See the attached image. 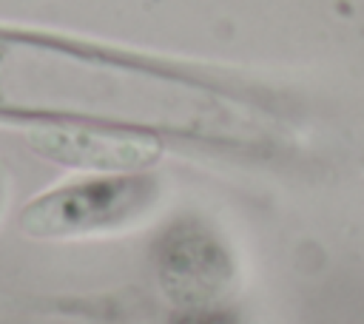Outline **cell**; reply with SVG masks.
Segmentation results:
<instances>
[{"label":"cell","instance_id":"cell-1","mask_svg":"<svg viewBox=\"0 0 364 324\" xmlns=\"http://www.w3.org/2000/svg\"><path fill=\"white\" fill-rule=\"evenodd\" d=\"M154 199V182L136 176L91 179L63 185L37 196L20 213L28 236H82L119 227L145 210Z\"/></svg>","mask_w":364,"mask_h":324},{"label":"cell","instance_id":"cell-2","mask_svg":"<svg viewBox=\"0 0 364 324\" xmlns=\"http://www.w3.org/2000/svg\"><path fill=\"white\" fill-rule=\"evenodd\" d=\"M31 145L54 159L74 168H105V171H125L142 168L156 159L159 148L151 139H131V136H111L77 128H46L31 136Z\"/></svg>","mask_w":364,"mask_h":324}]
</instances>
